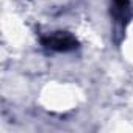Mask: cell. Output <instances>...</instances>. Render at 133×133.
<instances>
[{
    "mask_svg": "<svg viewBox=\"0 0 133 133\" xmlns=\"http://www.w3.org/2000/svg\"><path fill=\"white\" fill-rule=\"evenodd\" d=\"M116 2V5L119 6V8H125L127 5H128V0H114Z\"/></svg>",
    "mask_w": 133,
    "mask_h": 133,
    "instance_id": "obj_2",
    "label": "cell"
},
{
    "mask_svg": "<svg viewBox=\"0 0 133 133\" xmlns=\"http://www.w3.org/2000/svg\"><path fill=\"white\" fill-rule=\"evenodd\" d=\"M42 42L47 47H50L53 50H59V52H66V50L77 47V41L68 33H53L52 36L45 38Z\"/></svg>",
    "mask_w": 133,
    "mask_h": 133,
    "instance_id": "obj_1",
    "label": "cell"
}]
</instances>
